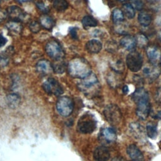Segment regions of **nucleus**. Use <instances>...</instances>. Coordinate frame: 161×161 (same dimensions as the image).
<instances>
[{
    "instance_id": "obj_16",
    "label": "nucleus",
    "mask_w": 161,
    "mask_h": 161,
    "mask_svg": "<svg viewBox=\"0 0 161 161\" xmlns=\"http://www.w3.org/2000/svg\"><path fill=\"white\" fill-rule=\"evenodd\" d=\"M120 45L127 50H133L136 46L135 38L130 35H125L121 39Z\"/></svg>"
},
{
    "instance_id": "obj_13",
    "label": "nucleus",
    "mask_w": 161,
    "mask_h": 161,
    "mask_svg": "<svg viewBox=\"0 0 161 161\" xmlns=\"http://www.w3.org/2000/svg\"><path fill=\"white\" fill-rule=\"evenodd\" d=\"M93 157L96 161H108L110 158V153L106 147L99 146L94 150Z\"/></svg>"
},
{
    "instance_id": "obj_42",
    "label": "nucleus",
    "mask_w": 161,
    "mask_h": 161,
    "mask_svg": "<svg viewBox=\"0 0 161 161\" xmlns=\"http://www.w3.org/2000/svg\"><path fill=\"white\" fill-rule=\"evenodd\" d=\"M156 117H157V118H158V119H161V110H160V111H159L157 113V114H156Z\"/></svg>"
},
{
    "instance_id": "obj_12",
    "label": "nucleus",
    "mask_w": 161,
    "mask_h": 161,
    "mask_svg": "<svg viewBox=\"0 0 161 161\" xmlns=\"http://www.w3.org/2000/svg\"><path fill=\"white\" fill-rule=\"evenodd\" d=\"M7 13L9 18L13 21H21L26 18L25 13L20 8L16 6L9 7L7 9Z\"/></svg>"
},
{
    "instance_id": "obj_43",
    "label": "nucleus",
    "mask_w": 161,
    "mask_h": 161,
    "mask_svg": "<svg viewBox=\"0 0 161 161\" xmlns=\"http://www.w3.org/2000/svg\"><path fill=\"white\" fill-rule=\"evenodd\" d=\"M158 38L159 41L161 42V31H160L158 33Z\"/></svg>"
},
{
    "instance_id": "obj_1",
    "label": "nucleus",
    "mask_w": 161,
    "mask_h": 161,
    "mask_svg": "<svg viewBox=\"0 0 161 161\" xmlns=\"http://www.w3.org/2000/svg\"><path fill=\"white\" fill-rule=\"evenodd\" d=\"M133 101L136 105V113L141 119H145L150 111V104L148 92L143 87H138L131 95Z\"/></svg>"
},
{
    "instance_id": "obj_33",
    "label": "nucleus",
    "mask_w": 161,
    "mask_h": 161,
    "mask_svg": "<svg viewBox=\"0 0 161 161\" xmlns=\"http://www.w3.org/2000/svg\"><path fill=\"white\" fill-rule=\"evenodd\" d=\"M131 6L136 10H141L143 8V3L141 0H129Z\"/></svg>"
},
{
    "instance_id": "obj_28",
    "label": "nucleus",
    "mask_w": 161,
    "mask_h": 161,
    "mask_svg": "<svg viewBox=\"0 0 161 161\" xmlns=\"http://www.w3.org/2000/svg\"><path fill=\"white\" fill-rule=\"evenodd\" d=\"M8 103L11 108H16L20 103V98L16 94H11L8 96Z\"/></svg>"
},
{
    "instance_id": "obj_41",
    "label": "nucleus",
    "mask_w": 161,
    "mask_h": 161,
    "mask_svg": "<svg viewBox=\"0 0 161 161\" xmlns=\"http://www.w3.org/2000/svg\"><path fill=\"white\" fill-rule=\"evenodd\" d=\"M113 161H126V160L121 157H117V158H115L114 160H113Z\"/></svg>"
},
{
    "instance_id": "obj_40",
    "label": "nucleus",
    "mask_w": 161,
    "mask_h": 161,
    "mask_svg": "<svg viewBox=\"0 0 161 161\" xmlns=\"http://www.w3.org/2000/svg\"><path fill=\"white\" fill-rule=\"evenodd\" d=\"M5 17H6L5 14H4L2 11L0 10V21H3V20L4 19Z\"/></svg>"
},
{
    "instance_id": "obj_25",
    "label": "nucleus",
    "mask_w": 161,
    "mask_h": 161,
    "mask_svg": "<svg viewBox=\"0 0 161 161\" xmlns=\"http://www.w3.org/2000/svg\"><path fill=\"white\" fill-rule=\"evenodd\" d=\"M135 38L136 40V45H138V47L140 48H145L148 46V39L145 35L140 33L137 34Z\"/></svg>"
},
{
    "instance_id": "obj_17",
    "label": "nucleus",
    "mask_w": 161,
    "mask_h": 161,
    "mask_svg": "<svg viewBox=\"0 0 161 161\" xmlns=\"http://www.w3.org/2000/svg\"><path fill=\"white\" fill-rule=\"evenodd\" d=\"M101 137L104 140L108 143H112L116 140V131L109 127H106L103 129L101 134Z\"/></svg>"
},
{
    "instance_id": "obj_2",
    "label": "nucleus",
    "mask_w": 161,
    "mask_h": 161,
    "mask_svg": "<svg viewBox=\"0 0 161 161\" xmlns=\"http://www.w3.org/2000/svg\"><path fill=\"white\" fill-rule=\"evenodd\" d=\"M69 75L77 79H82L91 73L89 63L82 58H75L71 60L67 66Z\"/></svg>"
},
{
    "instance_id": "obj_14",
    "label": "nucleus",
    "mask_w": 161,
    "mask_h": 161,
    "mask_svg": "<svg viewBox=\"0 0 161 161\" xmlns=\"http://www.w3.org/2000/svg\"><path fill=\"white\" fill-rule=\"evenodd\" d=\"M126 152L132 161H144V157L141 150L135 145L128 146Z\"/></svg>"
},
{
    "instance_id": "obj_45",
    "label": "nucleus",
    "mask_w": 161,
    "mask_h": 161,
    "mask_svg": "<svg viewBox=\"0 0 161 161\" xmlns=\"http://www.w3.org/2000/svg\"><path fill=\"white\" fill-rule=\"evenodd\" d=\"M148 1H152V2H153V1H158V0H148Z\"/></svg>"
},
{
    "instance_id": "obj_32",
    "label": "nucleus",
    "mask_w": 161,
    "mask_h": 161,
    "mask_svg": "<svg viewBox=\"0 0 161 161\" xmlns=\"http://www.w3.org/2000/svg\"><path fill=\"white\" fill-rule=\"evenodd\" d=\"M114 72L121 74L124 71V64L121 60H117L111 65Z\"/></svg>"
},
{
    "instance_id": "obj_4",
    "label": "nucleus",
    "mask_w": 161,
    "mask_h": 161,
    "mask_svg": "<svg viewBox=\"0 0 161 161\" xmlns=\"http://www.w3.org/2000/svg\"><path fill=\"white\" fill-rule=\"evenodd\" d=\"M97 126V121L94 116L91 113H86L79 118L77 125V131L82 134L92 133Z\"/></svg>"
},
{
    "instance_id": "obj_19",
    "label": "nucleus",
    "mask_w": 161,
    "mask_h": 161,
    "mask_svg": "<svg viewBox=\"0 0 161 161\" xmlns=\"http://www.w3.org/2000/svg\"><path fill=\"white\" fill-rule=\"evenodd\" d=\"M138 21L142 26L147 27L151 23L152 16L147 11H141L138 16Z\"/></svg>"
},
{
    "instance_id": "obj_24",
    "label": "nucleus",
    "mask_w": 161,
    "mask_h": 161,
    "mask_svg": "<svg viewBox=\"0 0 161 161\" xmlns=\"http://www.w3.org/2000/svg\"><path fill=\"white\" fill-rule=\"evenodd\" d=\"M122 12L128 18L132 19L135 14V9L131 6L130 3H125L122 7Z\"/></svg>"
},
{
    "instance_id": "obj_27",
    "label": "nucleus",
    "mask_w": 161,
    "mask_h": 161,
    "mask_svg": "<svg viewBox=\"0 0 161 161\" xmlns=\"http://www.w3.org/2000/svg\"><path fill=\"white\" fill-rule=\"evenodd\" d=\"M55 63L52 65L53 70L57 74H62L66 69V65L62 60H55Z\"/></svg>"
},
{
    "instance_id": "obj_39",
    "label": "nucleus",
    "mask_w": 161,
    "mask_h": 161,
    "mask_svg": "<svg viewBox=\"0 0 161 161\" xmlns=\"http://www.w3.org/2000/svg\"><path fill=\"white\" fill-rule=\"evenodd\" d=\"M123 92L124 94H127L128 91H129V89H128V87L126 86V85H125L123 87Z\"/></svg>"
},
{
    "instance_id": "obj_31",
    "label": "nucleus",
    "mask_w": 161,
    "mask_h": 161,
    "mask_svg": "<svg viewBox=\"0 0 161 161\" xmlns=\"http://www.w3.org/2000/svg\"><path fill=\"white\" fill-rule=\"evenodd\" d=\"M7 26L9 31H13L14 33H19L21 30V25L16 21H11L7 24Z\"/></svg>"
},
{
    "instance_id": "obj_5",
    "label": "nucleus",
    "mask_w": 161,
    "mask_h": 161,
    "mask_svg": "<svg viewBox=\"0 0 161 161\" xmlns=\"http://www.w3.org/2000/svg\"><path fill=\"white\" fill-rule=\"evenodd\" d=\"M104 115L108 122L117 127L122 121V114L119 108L115 104H109L104 109Z\"/></svg>"
},
{
    "instance_id": "obj_35",
    "label": "nucleus",
    "mask_w": 161,
    "mask_h": 161,
    "mask_svg": "<svg viewBox=\"0 0 161 161\" xmlns=\"http://www.w3.org/2000/svg\"><path fill=\"white\" fill-rule=\"evenodd\" d=\"M30 28L31 29V30L34 32V33H36L40 30V25L36 22V21H33L32 22L30 25Z\"/></svg>"
},
{
    "instance_id": "obj_7",
    "label": "nucleus",
    "mask_w": 161,
    "mask_h": 161,
    "mask_svg": "<svg viewBox=\"0 0 161 161\" xmlns=\"http://www.w3.org/2000/svg\"><path fill=\"white\" fill-rule=\"evenodd\" d=\"M56 108L60 115L65 117L68 116L73 111V101L68 96H62L57 100Z\"/></svg>"
},
{
    "instance_id": "obj_36",
    "label": "nucleus",
    "mask_w": 161,
    "mask_h": 161,
    "mask_svg": "<svg viewBox=\"0 0 161 161\" xmlns=\"http://www.w3.org/2000/svg\"><path fill=\"white\" fill-rule=\"evenodd\" d=\"M69 33L72 38L74 40H77L78 38L77 36V28L76 27H71L69 28Z\"/></svg>"
},
{
    "instance_id": "obj_15",
    "label": "nucleus",
    "mask_w": 161,
    "mask_h": 161,
    "mask_svg": "<svg viewBox=\"0 0 161 161\" xmlns=\"http://www.w3.org/2000/svg\"><path fill=\"white\" fill-rule=\"evenodd\" d=\"M103 45L99 40L92 39L88 41L86 44V50L92 54L99 53L102 49Z\"/></svg>"
},
{
    "instance_id": "obj_10",
    "label": "nucleus",
    "mask_w": 161,
    "mask_h": 161,
    "mask_svg": "<svg viewBox=\"0 0 161 161\" xmlns=\"http://www.w3.org/2000/svg\"><path fill=\"white\" fill-rule=\"evenodd\" d=\"M161 69L158 65L151 64L144 67L143 72L145 77L150 82L154 81L157 79L160 74Z\"/></svg>"
},
{
    "instance_id": "obj_47",
    "label": "nucleus",
    "mask_w": 161,
    "mask_h": 161,
    "mask_svg": "<svg viewBox=\"0 0 161 161\" xmlns=\"http://www.w3.org/2000/svg\"><path fill=\"white\" fill-rule=\"evenodd\" d=\"M160 69H161V60H160Z\"/></svg>"
},
{
    "instance_id": "obj_26",
    "label": "nucleus",
    "mask_w": 161,
    "mask_h": 161,
    "mask_svg": "<svg viewBox=\"0 0 161 161\" xmlns=\"http://www.w3.org/2000/svg\"><path fill=\"white\" fill-rule=\"evenodd\" d=\"M53 6L57 11L62 12L67 9L69 4L66 0H53Z\"/></svg>"
},
{
    "instance_id": "obj_22",
    "label": "nucleus",
    "mask_w": 161,
    "mask_h": 161,
    "mask_svg": "<svg viewBox=\"0 0 161 161\" xmlns=\"http://www.w3.org/2000/svg\"><path fill=\"white\" fill-rule=\"evenodd\" d=\"M82 24L84 28L95 27L98 25L97 21L92 16L86 15L82 19Z\"/></svg>"
},
{
    "instance_id": "obj_11",
    "label": "nucleus",
    "mask_w": 161,
    "mask_h": 161,
    "mask_svg": "<svg viewBox=\"0 0 161 161\" xmlns=\"http://www.w3.org/2000/svg\"><path fill=\"white\" fill-rule=\"evenodd\" d=\"M147 55L149 62L153 65H158L161 60V50L155 46H149L147 47Z\"/></svg>"
},
{
    "instance_id": "obj_20",
    "label": "nucleus",
    "mask_w": 161,
    "mask_h": 161,
    "mask_svg": "<svg viewBox=\"0 0 161 161\" xmlns=\"http://www.w3.org/2000/svg\"><path fill=\"white\" fill-rule=\"evenodd\" d=\"M130 128L131 131L133 133V135L135 138H136L137 139H141L143 138H144V129L139 123H132L131 125H130Z\"/></svg>"
},
{
    "instance_id": "obj_34",
    "label": "nucleus",
    "mask_w": 161,
    "mask_h": 161,
    "mask_svg": "<svg viewBox=\"0 0 161 161\" xmlns=\"http://www.w3.org/2000/svg\"><path fill=\"white\" fill-rule=\"evenodd\" d=\"M36 4V6H37V7L38 8V9H39L40 10H41L42 12L45 13H47L48 12L49 8H48V7L47 6H46V5L45 4V3H44L43 2H42V1H38V2H37Z\"/></svg>"
},
{
    "instance_id": "obj_44",
    "label": "nucleus",
    "mask_w": 161,
    "mask_h": 161,
    "mask_svg": "<svg viewBox=\"0 0 161 161\" xmlns=\"http://www.w3.org/2000/svg\"><path fill=\"white\" fill-rule=\"evenodd\" d=\"M17 1H18L19 3H25V2H27L29 0H16Z\"/></svg>"
},
{
    "instance_id": "obj_23",
    "label": "nucleus",
    "mask_w": 161,
    "mask_h": 161,
    "mask_svg": "<svg viewBox=\"0 0 161 161\" xmlns=\"http://www.w3.org/2000/svg\"><path fill=\"white\" fill-rule=\"evenodd\" d=\"M41 25L47 30H52L55 25L54 20L48 15H43L40 18Z\"/></svg>"
},
{
    "instance_id": "obj_8",
    "label": "nucleus",
    "mask_w": 161,
    "mask_h": 161,
    "mask_svg": "<svg viewBox=\"0 0 161 161\" xmlns=\"http://www.w3.org/2000/svg\"><path fill=\"white\" fill-rule=\"evenodd\" d=\"M47 53L53 60H62L64 57V51L60 44L55 40L48 42L45 47Z\"/></svg>"
},
{
    "instance_id": "obj_3",
    "label": "nucleus",
    "mask_w": 161,
    "mask_h": 161,
    "mask_svg": "<svg viewBox=\"0 0 161 161\" xmlns=\"http://www.w3.org/2000/svg\"><path fill=\"white\" fill-rule=\"evenodd\" d=\"M79 89L86 96L93 97L99 91V84L96 75L91 72L78 84Z\"/></svg>"
},
{
    "instance_id": "obj_38",
    "label": "nucleus",
    "mask_w": 161,
    "mask_h": 161,
    "mask_svg": "<svg viewBox=\"0 0 161 161\" xmlns=\"http://www.w3.org/2000/svg\"><path fill=\"white\" fill-rule=\"evenodd\" d=\"M7 42L6 38L0 33V48L3 47Z\"/></svg>"
},
{
    "instance_id": "obj_18",
    "label": "nucleus",
    "mask_w": 161,
    "mask_h": 161,
    "mask_svg": "<svg viewBox=\"0 0 161 161\" xmlns=\"http://www.w3.org/2000/svg\"><path fill=\"white\" fill-rule=\"evenodd\" d=\"M36 68L38 72L42 74H48L50 73L51 70H53L52 65L48 61L46 60H42L39 61L36 64Z\"/></svg>"
},
{
    "instance_id": "obj_9",
    "label": "nucleus",
    "mask_w": 161,
    "mask_h": 161,
    "mask_svg": "<svg viewBox=\"0 0 161 161\" xmlns=\"http://www.w3.org/2000/svg\"><path fill=\"white\" fill-rule=\"evenodd\" d=\"M43 87L45 91L49 94L59 96L64 92V90L61 85L53 78H48L43 84Z\"/></svg>"
},
{
    "instance_id": "obj_21",
    "label": "nucleus",
    "mask_w": 161,
    "mask_h": 161,
    "mask_svg": "<svg viewBox=\"0 0 161 161\" xmlns=\"http://www.w3.org/2000/svg\"><path fill=\"white\" fill-rule=\"evenodd\" d=\"M146 130H147V135L150 138L155 139L157 137V136L158 135L157 123H155L154 122H152V121L148 123L147 124Z\"/></svg>"
},
{
    "instance_id": "obj_30",
    "label": "nucleus",
    "mask_w": 161,
    "mask_h": 161,
    "mask_svg": "<svg viewBox=\"0 0 161 161\" xmlns=\"http://www.w3.org/2000/svg\"><path fill=\"white\" fill-rule=\"evenodd\" d=\"M116 74L117 72H114V74H109L108 79V82L110 85V86H112L113 87H116L119 86L120 84L121 80L118 77H116Z\"/></svg>"
},
{
    "instance_id": "obj_37",
    "label": "nucleus",
    "mask_w": 161,
    "mask_h": 161,
    "mask_svg": "<svg viewBox=\"0 0 161 161\" xmlns=\"http://www.w3.org/2000/svg\"><path fill=\"white\" fill-rule=\"evenodd\" d=\"M155 99L158 103L161 104V87H159L156 92Z\"/></svg>"
},
{
    "instance_id": "obj_6",
    "label": "nucleus",
    "mask_w": 161,
    "mask_h": 161,
    "mask_svg": "<svg viewBox=\"0 0 161 161\" xmlns=\"http://www.w3.org/2000/svg\"><path fill=\"white\" fill-rule=\"evenodd\" d=\"M128 68L133 72L139 71L143 65V58L141 54L135 50L130 52L126 57Z\"/></svg>"
},
{
    "instance_id": "obj_29",
    "label": "nucleus",
    "mask_w": 161,
    "mask_h": 161,
    "mask_svg": "<svg viewBox=\"0 0 161 161\" xmlns=\"http://www.w3.org/2000/svg\"><path fill=\"white\" fill-rule=\"evenodd\" d=\"M113 21L115 23H119L121 22L124 19V14L122 11L118 8L114 9L112 12Z\"/></svg>"
},
{
    "instance_id": "obj_46",
    "label": "nucleus",
    "mask_w": 161,
    "mask_h": 161,
    "mask_svg": "<svg viewBox=\"0 0 161 161\" xmlns=\"http://www.w3.org/2000/svg\"><path fill=\"white\" fill-rule=\"evenodd\" d=\"M118 1H121V2H123V1H126V0H118Z\"/></svg>"
}]
</instances>
